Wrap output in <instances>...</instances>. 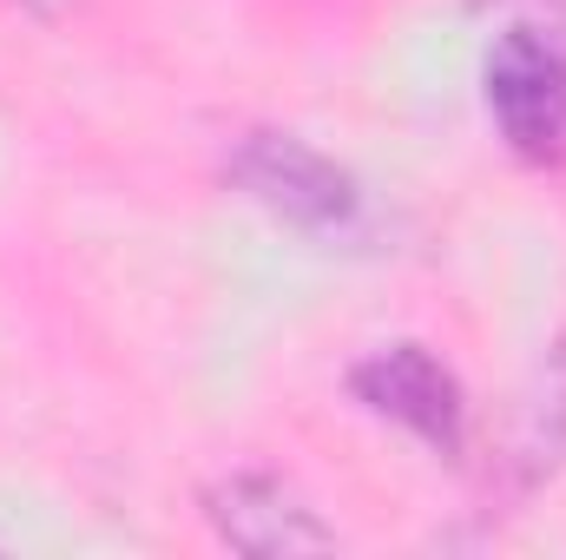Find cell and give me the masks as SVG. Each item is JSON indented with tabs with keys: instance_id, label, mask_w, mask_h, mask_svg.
Returning <instances> with one entry per match:
<instances>
[{
	"instance_id": "cell-4",
	"label": "cell",
	"mask_w": 566,
	"mask_h": 560,
	"mask_svg": "<svg viewBox=\"0 0 566 560\" xmlns=\"http://www.w3.org/2000/svg\"><path fill=\"white\" fill-rule=\"evenodd\" d=\"M211 528L238 554H316L336 541L271 475H231L224 488H211Z\"/></svg>"
},
{
	"instance_id": "cell-3",
	"label": "cell",
	"mask_w": 566,
	"mask_h": 560,
	"mask_svg": "<svg viewBox=\"0 0 566 560\" xmlns=\"http://www.w3.org/2000/svg\"><path fill=\"white\" fill-rule=\"evenodd\" d=\"M356 396L376 409V416L402 422V428H416L428 448H441V455H461V390H454V376L428 356L422 343H396V350H376L356 376Z\"/></svg>"
},
{
	"instance_id": "cell-2",
	"label": "cell",
	"mask_w": 566,
	"mask_h": 560,
	"mask_svg": "<svg viewBox=\"0 0 566 560\" xmlns=\"http://www.w3.org/2000/svg\"><path fill=\"white\" fill-rule=\"evenodd\" d=\"M231 172H238V185L258 205H271L296 231H349L356 211H363L349 172H336L323 152H310L290 133H251V139L238 145Z\"/></svg>"
},
{
	"instance_id": "cell-1",
	"label": "cell",
	"mask_w": 566,
	"mask_h": 560,
	"mask_svg": "<svg viewBox=\"0 0 566 560\" xmlns=\"http://www.w3.org/2000/svg\"><path fill=\"white\" fill-rule=\"evenodd\" d=\"M488 113L501 139L534 165L566 158V33L507 27L488 53Z\"/></svg>"
}]
</instances>
